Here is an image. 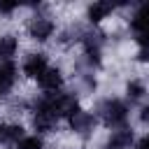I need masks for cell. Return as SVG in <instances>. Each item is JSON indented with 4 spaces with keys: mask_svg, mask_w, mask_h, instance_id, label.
Wrapping results in <instances>:
<instances>
[{
    "mask_svg": "<svg viewBox=\"0 0 149 149\" xmlns=\"http://www.w3.org/2000/svg\"><path fill=\"white\" fill-rule=\"evenodd\" d=\"M133 149H149V135L140 137V140L135 142V147H133Z\"/></svg>",
    "mask_w": 149,
    "mask_h": 149,
    "instance_id": "9a60e30c",
    "label": "cell"
},
{
    "mask_svg": "<svg viewBox=\"0 0 149 149\" xmlns=\"http://www.w3.org/2000/svg\"><path fill=\"white\" fill-rule=\"evenodd\" d=\"M21 5L19 2H0V14H12V12H16Z\"/></svg>",
    "mask_w": 149,
    "mask_h": 149,
    "instance_id": "4fadbf2b",
    "label": "cell"
},
{
    "mask_svg": "<svg viewBox=\"0 0 149 149\" xmlns=\"http://www.w3.org/2000/svg\"><path fill=\"white\" fill-rule=\"evenodd\" d=\"M42 147H44V140L40 135H23L14 144V149H42Z\"/></svg>",
    "mask_w": 149,
    "mask_h": 149,
    "instance_id": "7c38bea8",
    "label": "cell"
},
{
    "mask_svg": "<svg viewBox=\"0 0 149 149\" xmlns=\"http://www.w3.org/2000/svg\"><path fill=\"white\" fill-rule=\"evenodd\" d=\"M47 68H49V58H47V54H42V51L28 54L26 61H23V74H26L28 79H35V81L44 74Z\"/></svg>",
    "mask_w": 149,
    "mask_h": 149,
    "instance_id": "277c9868",
    "label": "cell"
},
{
    "mask_svg": "<svg viewBox=\"0 0 149 149\" xmlns=\"http://www.w3.org/2000/svg\"><path fill=\"white\" fill-rule=\"evenodd\" d=\"M126 93H128L130 100H140V98H144L147 86H144V81H140V79H130V81L126 84Z\"/></svg>",
    "mask_w": 149,
    "mask_h": 149,
    "instance_id": "8fae6325",
    "label": "cell"
},
{
    "mask_svg": "<svg viewBox=\"0 0 149 149\" xmlns=\"http://www.w3.org/2000/svg\"><path fill=\"white\" fill-rule=\"evenodd\" d=\"M68 123H70L72 133H77V135H88V133L93 130V126H95V116H93V112H84V109L77 107V109L68 116Z\"/></svg>",
    "mask_w": 149,
    "mask_h": 149,
    "instance_id": "5b68a950",
    "label": "cell"
},
{
    "mask_svg": "<svg viewBox=\"0 0 149 149\" xmlns=\"http://www.w3.org/2000/svg\"><path fill=\"white\" fill-rule=\"evenodd\" d=\"M133 144V130L128 128H116L109 133L107 142H105V149H130Z\"/></svg>",
    "mask_w": 149,
    "mask_h": 149,
    "instance_id": "ba28073f",
    "label": "cell"
},
{
    "mask_svg": "<svg viewBox=\"0 0 149 149\" xmlns=\"http://www.w3.org/2000/svg\"><path fill=\"white\" fill-rule=\"evenodd\" d=\"M56 33V23L51 16H44V14H37L30 19L28 23V35L35 40V42H47L49 37H54Z\"/></svg>",
    "mask_w": 149,
    "mask_h": 149,
    "instance_id": "3957f363",
    "label": "cell"
},
{
    "mask_svg": "<svg viewBox=\"0 0 149 149\" xmlns=\"http://www.w3.org/2000/svg\"><path fill=\"white\" fill-rule=\"evenodd\" d=\"M16 79H19V70H16V65H14L12 61L0 63V98H5V95L14 88Z\"/></svg>",
    "mask_w": 149,
    "mask_h": 149,
    "instance_id": "52a82bcc",
    "label": "cell"
},
{
    "mask_svg": "<svg viewBox=\"0 0 149 149\" xmlns=\"http://www.w3.org/2000/svg\"><path fill=\"white\" fill-rule=\"evenodd\" d=\"M16 49H19V40L14 37V35H0V63H7V61H12L14 58V54H16Z\"/></svg>",
    "mask_w": 149,
    "mask_h": 149,
    "instance_id": "30bf717a",
    "label": "cell"
},
{
    "mask_svg": "<svg viewBox=\"0 0 149 149\" xmlns=\"http://www.w3.org/2000/svg\"><path fill=\"white\" fill-rule=\"evenodd\" d=\"M112 12H114V5H112V2H93V5H88V9H86V19H88L93 26H98V23H102Z\"/></svg>",
    "mask_w": 149,
    "mask_h": 149,
    "instance_id": "9c48e42d",
    "label": "cell"
},
{
    "mask_svg": "<svg viewBox=\"0 0 149 149\" xmlns=\"http://www.w3.org/2000/svg\"><path fill=\"white\" fill-rule=\"evenodd\" d=\"M137 119H140V123H149V105H144V107L140 109Z\"/></svg>",
    "mask_w": 149,
    "mask_h": 149,
    "instance_id": "5bb4252c",
    "label": "cell"
},
{
    "mask_svg": "<svg viewBox=\"0 0 149 149\" xmlns=\"http://www.w3.org/2000/svg\"><path fill=\"white\" fill-rule=\"evenodd\" d=\"M130 30L135 33V42L142 49H149V2L140 5L130 19Z\"/></svg>",
    "mask_w": 149,
    "mask_h": 149,
    "instance_id": "7a4b0ae2",
    "label": "cell"
},
{
    "mask_svg": "<svg viewBox=\"0 0 149 149\" xmlns=\"http://www.w3.org/2000/svg\"><path fill=\"white\" fill-rule=\"evenodd\" d=\"M37 84H40V88L47 91V93H56V91H61V88H63V72H61V68L49 65V68L44 70V74L37 79Z\"/></svg>",
    "mask_w": 149,
    "mask_h": 149,
    "instance_id": "8992f818",
    "label": "cell"
},
{
    "mask_svg": "<svg viewBox=\"0 0 149 149\" xmlns=\"http://www.w3.org/2000/svg\"><path fill=\"white\" fill-rule=\"evenodd\" d=\"M98 116H100V121L107 126V128H123V123L128 121V105L123 102V100H119V98H105L100 105H98V112H95Z\"/></svg>",
    "mask_w": 149,
    "mask_h": 149,
    "instance_id": "6da1fadb",
    "label": "cell"
}]
</instances>
